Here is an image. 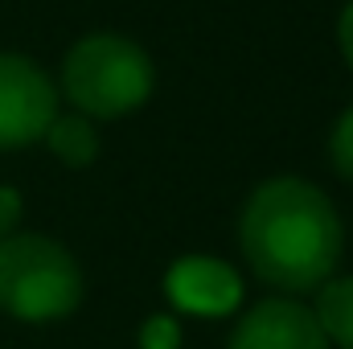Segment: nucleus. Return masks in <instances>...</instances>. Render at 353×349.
I'll use <instances>...</instances> for the list:
<instances>
[{"instance_id": "12", "label": "nucleus", "mask_w": 353, "mask_h": 349, "mask_svg": "<svg viewBox=\"0 0 353 349\" xmlns=\"http://www.w3.org/2000/svg\"><path fill=\"white\" fill-rule=\"evenodd\" d=\"M337 41H341V54H345V62H350V70H353V0L345 4V12L337 21Z\"/></svg>"}, {"instance_id": "6", "label": "nucleus", "mask_w": 353, "mask_h": 349, "mask_svg": "<svg viewBox=\"0 0 353 349\" xmlns=\"http://www.w3.org/2000/svg\"><path fill=\"white\" fill-rule=\"evenodd\" d=\"M165 292L181 312L193 317H222L239 304L243 283L234 275V267L218 259H181L165 279Z\"/></svg>"}, {"instance_id": "1", "label": "nucleus", "mask_w": 353, "mask_h": 349, "mask_svg": "<svg viewBox=\"0 0 353 349\" xmlns=\"http://www.w3.org/2000/svg\"><path fill=\"white\" fill-rule=\"evenodd\" d=\"M239 239L255 275L283 292L321 288L341 255L333 201L300 177H275L251 193L239 218Z\"/></svg>"}, {"instance_id": "7", "label": "nucleus", "mask_w": 353, "mask_h": 349, "mask_svg": "<svg viewBox=\"0 0 353 349\" xmlns=\"http://www.w3.org/2000/svg\"><path fill=\"white\" fill-rule=\"evenodd\" d=\"M46 140H50V152L70 165V169H87L99 152V132L87 115H54V123L46 128Z\"/></svg>"}, {"instance_id": "11", "label": "nucleus", "mask_w": 353, "mask_h": 349, "mask_svg": "<svg viewBox=\"0 0 353 349\" xmlns=\"http://www.w3.org/2000/svg\"><path fill=\"white\" fill-rule=\"evenodd\" d=\"M17 222H21V193L0 185V239H8Z\"/></svg>"}, {"instance_id": "2", "label": "nucleus", "mask_w": 353, "mask_h": 349, "mask_svg": "<svg viewBox=\"0 0 353 349\" xmlns=\"http://www.w3.org/2000/svg\"><path fill=\"white\" fill-rule=\"evenodd\" d=\"M83 300V271L46 235L0 239V308L17 321H62Z\"/></svg>"}, {"instance_id": "3", "label": "nucleus", "mask_w": 353, "mask_h": 349, "mask_svg": "<svg viewBox=\"0 0 353 349\" xmlns=\"http://www.w3.org/2000/svg\"><path fill=\"white\" fill-rule=\"evenodd\" d=\"M62 90L79 115L119 119L152 94V62L136 41L119 33H94L66 54Z\"/></svg>"}, {"instance_id": "8", "label": "nucleus", "mask_w": 353, "mask_h": 349, "mask_svg": "<svg viewBox=\"0 0 353 349\" xmlns=\"http://www.w3.org/2000/svg\"><path fill=\"white\" fill-rule=\"evenodd\" d=\"M312 317H316V325L329 341H337L341 349H353V275L321 283Z\"/></svg>"}, {"instance_id": "9", "label": "nucleus", "mask_w": 353, "mask_h": 349, "mask_svg": "<svg viewBox=\"0 0 353 349\" xmlns=\"http://www.w3.org/2000/svg\"><path fill=\"white\" fill-rule=\"evenodd\" d=\"M329 152H333V169L353 181V107L337 119V128H333V140H329Z\"/></svg>"}, {"instance_id": "10", "label": "nucleus", "mask_w": 353, "mask_h": 349, "mask_svg": "<svg viewBox=\"0 0 353 349\" xmlns=\"http://www.w3.org/2000/svg\"><path fill=\"white\" fill-rule=\"evenodd\" d=\"M181 346V325L173 317H152L140 329V349H176Z\"/></svg>"}, {"instance_id": "5", "label": "nucleus", "mask_w": 353, "mask_h": 349, "mask_svg": "<svg viewBox=\"0 0 353 349\" xmlns=\"http://www.w3.org/2000/svg\"><path fill=\"white\" fill-rule=\"evenodd\" d=\"M230 349H329V337L304 304L263 300L239 321Z\"/></svg>"}, {"instance_id": "4", "label": "nucleus", "mask_w": 353, "mask_h": 349, "mask_svg": "<svg viewBox=\"0 0 353 349\" xmlns=\"http://www.w3.org/2000/svg\"><path fill=\"white\" fill-rule=\"evenodd\" d=\"M58 115V90L21 54H0V148H25Z\"/></svg>"}]
</instances>
